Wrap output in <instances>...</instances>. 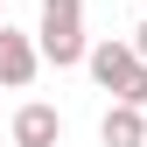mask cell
Masks as SVG:
<instances>
[{
  "label": "cell",
  "mask_w": 147,
  "mask_h": 147,
  "mask_svg": "<svg viewBox=\"0 0 147 147\" xmlns=\"http://www.w3.org/2000/svg\"><path fill=\"white\" fill-rule=\"evenodd\" d=\"M84 63H91V77H98V91H112L119 105H147V56L133 42H98Z\"/></svg>",
  "instance_id": "cell-1"
},
{
  "label": "cell",
  "mask_w": 147,
  "mask_h": 147,
  "mask_svg": "<svg viewBox=\"0 0 147 147\" xmlns=\"http://www.w3.org/2000/svg\"><path fill=\"white\" fill-rule=\"evenodd\" d=\"M35 42H42V56L70 70V63H84L91 56V42H84V0H42V28H35Z\"/></svg>",
  "instance_id": "cell-2"
},
{
  "label": "cell",
  "mask_w": 147,
  "mask_h": 147,
  "mask_svg": "<svg viewBox=\"0 0 147 147\" xmlns=\"http://www.w3.org/2000/svg\"><path fill=\"white\" fill-rule=\"evenodd\" d=\"M35 70H42V42H28L21 28L0 21V84L21 91V84H35Z\"/></svg>",
  "instance_id": "cell-3"
},
{
  "label": "cell",
  "mask_w": 147,
  "mask_h": 147,
  "mask_svg": "<svg viewBox=\"0 0 147 147\" xmlns=\"http://www.w3.org/2000/svg\"><path fill=\"white\" fill-rule=\"evenodd\" d=\"M7 140L14 147H56L63 140V112L56 105H21V112L7 119Z\"/></svg>",
  "instance_id": "cell-4"
},
{
  "label": "cell",
  "mask_w": 147,
  "mask_h": 147,
  "mask_svg": "<svg viewBox=\"0 0 147 147\" xmlns=\"http://www.w3.org/2000/svg\"><path fill=\"white\" fill-rule=\"evenodd\" d=\"M98 140H105V147H147V105H119V98H112Z\"/></svg>",
  "instance_id": "cell-5"
},
{
  "label": "cell",
  "mask_w": 147,
  "mask_h": 147,
  "mask_svg": "<svg viewBox=\"0 0 147 147\" xmlns=\"http://www.w3.org/2000/svg\"><path fill=\"white\" fill-rule=\"evenodd\" d=\"M133 49H140V56H147V21H140V28H133Z\"/></svg>",
  "instance_id": "cell-6"
},
{
  "label": "cell",
  "mask_w": 147,
  "mask_h": 147,
  "mask_svg": "<svg viewBox=\"0 0 147 147\" xmlns=\"http://www.w3.org/2000/svg\"><path fill=\"white\" fill-rule=\"evenodd\" d=\"M0 21H7V14H0Z\"/></svg>",
  "instance_id": "cell-7"
}]
</instances>
